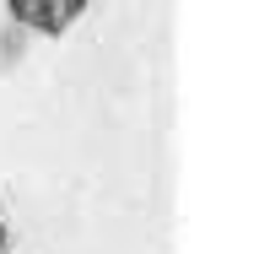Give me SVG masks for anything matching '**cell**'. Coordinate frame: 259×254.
I'll use <instances>...</instances> for the list:
<instances>
[{
  "label": "cell",
  "mask_w": 259,
  "mask_h": 254,
  "mask_svg": "<svg viewBox=\"0 0 259 254\" xmlns=\"http://www.w3.org/2000/svg\"><path fill=\"white\" fill-rule=\"evenodd\" d=\"M92 0H6V16H11L22 32H38V38H60Z\"/></svg>",
  "instance_id": "obj_1"
},
{
  "label": "cell",
  "mask_w": 259,
  "mask_h": 254,
  "mask_svg": "<svg viewBox=\"0 0 259 254\" xmlns=\"http://www.w3.org/2000/svg\"><path fill=\"white\" fill-rule=\"evenodd\" d=\"M11 249V233H6V216H0V254Z\"/></svg>",
  "instance_id": "obj_2"
}]
</instances>
